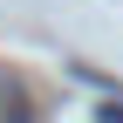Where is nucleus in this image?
I'll list each match as a JSON object with an SVG mask.
<instances>
[{
  "label": "nucleus",
  "mask_w": 123,
  "mask_h": 123,
  "mask_svg": "<svg viewBox=\"0 0 123 123\" xmlns=\"http://www.w3.org/2000/svg\"><path fill=\"white\" fill-rule=\"evenodd\" d=\"M0 123H41L34 96H27V82H21L14 68H0Z\"/></svg>",
  "instance_id": "f257e3e1"
},
{
  "label": "nucleus",
  "mask_w": 123,
  "mask_h": 123,
  "mask_svg": "<svg viewBox=\"0 0 123 123\" xmlns=\"http://www.w3.org/2000/svg\"><path fill=\"white\" fill-rule=\"evenodd\" d=\"M103 123H123V103H110V110H103Z\"/></svg>",
  "instance_id": "f03ea898"
}]
</instances>
